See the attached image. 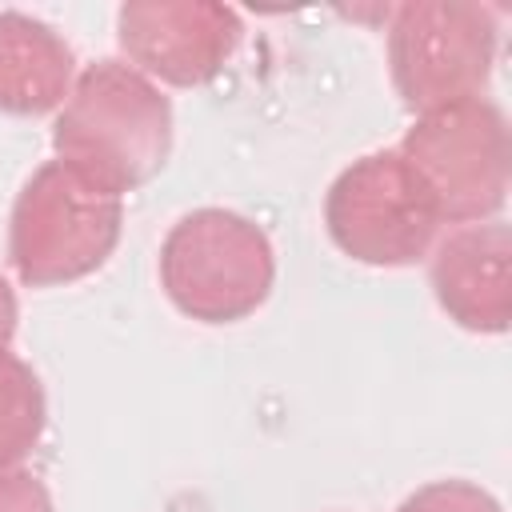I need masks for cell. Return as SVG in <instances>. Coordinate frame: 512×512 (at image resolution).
<instances>
[{
    "instance_id": "cell-4",
    "label": "cell",
    "mask_w": 512,
    "mask_h": 512,
    "mask_svg": "<svg viewBox=\"0 0 512 512\" xmlns=\"http://www.w3.org/2000/svg\"><path fill=\"white\" fill-rule=\"evenodd\" d=\"M500 48V20L472 0H408L388 12V72L412 116L480 100Z\"/></svg>"
},
{
    "instance_id": "cell-1",
    "label": "cell",
    "mask_w": 512,
    "mask_h": 512,
    "mask_svg": "<svg viewBox=\"0 0 512 512\" xmlns=\"http://www.w3.org/2000/svg\"><path fill=\"white\" fill-rule=\"evenodd\" d=\"M56 160L108 196L156 180L172 156V104L128 60H96L76 72L52 124Z\"/></svg>"
},
{
    "instance_id": "cell-11",
    "label": "cell",
    "mask_w": 512,
    "mask_h": 512,
    "mask_svg": "<svg viewBox=\"0 0 512 512\" xmlns=\"http://www.w3.org/2000/svg\"><path fill=\"white\" fill-rule=\"evenodd\" d=\"M396 512H504L492 492H484L472 480H432L400 500Z\"/></svg>"
},
{
    "instance_id": "cell-9",
    "label": "cell",
    "mask_w": 512,
    "mask_h": 512,
    "mask_svg": "<svg viewBox=\"0 0 512 512\" xmlns=\"http://www.w3.org/2000/svg\"><path fill=\"white\" fill-rule=\"evenodd\" d=\"M76 84L72 44L44 20L4 8L0 12V112L44 116L60 112Z\"/></svg>"
},
{
    "instance_id": "cell-8",
    "label": "cell",
    "mask_w": 512,
    "mask_h": 512,
    "mask_svg": "<svg viewBox=\"0 0 512 512\" xmlns=\"http://www.w3.org/2000/svg\"><path fill=\"white\" fill-rule=\"evenodd\" d=\"M436 304L468 332L500 336L512 320V232L504 220L460 224L428 252Z\"/></svg>"
},
{
    "instance_id": "cell-13",
    "label": "cell",
    "mask_w": 512,
    "mask_h": 512,
    "mask_svg": "<svg viewBox=\"0 0 512 512\" xmlns=\"http://www.w3.org/2000/svg\"><path fill=\"white\" fill-rule=\"evenodd\" d=\"M16 320H20L16 292H12V284L0 276V344H8V340L16 336Z\"/></svg>"
},
{
    "instance_id": "cell-12",
    "label": "cell",
    "mask_w": 512,
    "mask_h": 512,
    "mask_svg": "<svg viewBox=\"0 0 512 512\" xmlns=\"http://www.w3.org/2000/svg\"><path fill=\"white\" fill-rule=\"evenodd\" d=\"M0 512H56L52 492L28 468H0Z\"/></svg>"
},
{
    "instance_id": "cell-3",
    "label": "cell",
    "mask_w": 512,
    "mask_h": 512,
    "mask_svg": "<svg viewBox=\"0 0 512 512\" xmlns=\"http://www.w3.org/2000/svg\"><path fill=\"white\" fill-rule=\"evenodd\" d=\"M272 284V240L240 212L192 208L160 244V288L188 320L236 324L268 300Z\"/></svg>"
},
{
    "instance_id": "cell-2",
    "label": "cell",
    "mask_w": 512,
    "mask_h": 512,
    "mask_svg": "<svg viewBox=\"0 0 512 512\" xmlns=\"http://www.w3.org/2000/svg\"><path fill=\"white\" fill-rule=\"evenodd\" d=\"M120 228V196H108L68 164L48 160L12 200L8 264L28 288H60L100 272L120 244Z\"/></svg>"
},
{
    "instance_id": "cell-6",
    "label": "cell",
    "mask_w": 512,
    "mask_h": 512,
    "mask_svg": "<svg viewBox=\"0 0 512 512\" xmlns=\"http://www.w3.org/2000/svg\"><path fill=\"white\" fill-rule=\"evenodd\" d=\"M332 244L356 264L408 268L440 240V212L400 148H380L352 160L324 196Z\"/></svg>"
},
{
    "instance_id": "cell-5",
    "label": "cell",
    "mask_w": 512,
    "mask_h": 512,
    "mask_svg": "<svg viewBox=\"0 0 512 512\" xmlns=\"http://www.w3.org/2000/svg\"><path fill=\"white\" fill-rule=\"evenodd\" d=\"M444 224L496 220L512 180L508 120L492 100H464L412 120L396 144Z\"/></svg>"
},
{
    "instance_id": "cell-7",
    "label": "cell",
    "mask_w": 512,
    "mask_h": 512,
    "mask_svg": "<svg viewBox=\"0 0 512 512\" xmlns=\"http://www.w3.org/2000/svg\"><path fill=\"white\" fill-rule=\"evenodd\" d=\"M244 36L240 12L212 0H128L116 12L120 52L152 84L196 88L220 76Z\"/></svg>"
},
{
    "instance_id": "cell-10",
    "label": "cell",
    "mask_w": 512,
    "mask_h": 512,
    "mask_svg": "<svg viewBox=\"0 0 512 512\" xmlns=\"http://www.w3.org/2000/svg\"><path fill=\"white\" fill-rule=\"evenodd\" d=\"M48 428V396L28 360L0 344V468H20Z\"/></svg>"
}]
</instances>
